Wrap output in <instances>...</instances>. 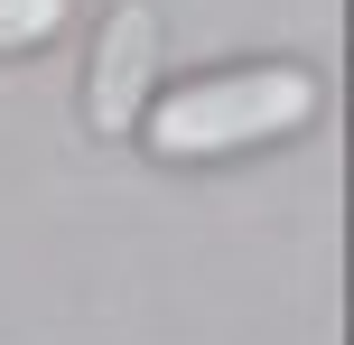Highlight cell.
<instances>
[{"mask_svg":"<svg viewBox=\"0 0 354 345\" xmlns=\"http://www.w3.org/2000/svg\"><path fill=\"white\" fill-rule=\"evenodd\" d=\"M317 122V75L308 66H224V75H196L177 93H149L140 112V140L159 159L196 168V159H243V149H270L289 131Z\"/></svg>","mask_w":354,"mask_h":345,"instance_id":"1","label":"cell"},{"mask_svg":"<svg viewBox=\"0 0 354 345\" xmlns=\"http://www.w3.org/2000/svg\"><path fill=\"white\" fill-rule=\"evenodd\" d=\"M159 93V10L149 0H112L103 37H93V66H84V122L103 140H131Z\"/></svg>","mask_w":354,"mask_h":345,"instance_id":"2","label":"cell"},{"mask_svg":"<svg viewBox=\"0 0 354 345\" xmlns=\"http://www.w3.org/2000/svg\"><path fill=\"white\" fill-rule=\"evenodd\" d=\"M75 19V0H0V56H28V47H56Z\"/></svg>","mask_w":354,"mask_h":345,"instance_id":"3","label":"cell"}]
</instances>
